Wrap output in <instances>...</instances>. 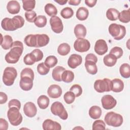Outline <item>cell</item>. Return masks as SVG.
Listing matches in <instances>:
<instances>
[{
	"label": "cell",
	"instance_id": "obj_1",
	"mask_svg": "<svg viewBox=\"0 0 130 130\" xmlns=\"http://www.w3.org/2000/svg\"><path fill=\"white\" fill-rule=\"evenodd\" d=\"M23 51V45L21 42L16 41L13 42L10 51L5 55V60L8 63H17Z\"/></svg>",
	"mask_w": 130,
	"mask_h": 130
},
{
	"label": "cell",
	"instance_id": "obj_2",
	"mask_svg": "<svg viewBox=\"0 0 130 130\" xmlns=\"http://www.w3.org/2000/svg\"><path fill=\"white\" fill-rule=\"evenodd\" d=\"M24 24L23 18L20 15L14 16L12 18L6 17L1 22L2 27L6 31H14L22 27Z\"/></svg>",
	"mask_w": 130,
	"mask_h": 130
},
{
	"label": "cell",
	"instance_id": "obj_3",
	"mask_svg": "<svg viewBox=\"0 0 130 130\" xmlns=\"http://www.w3.org/2000/svg\"><path fill=\"white\" fill-rule=\"evenodd\" d=\"M108 31L112 37L118 41L122 39L126 35L125 26L116 23L111 24L109 26Z\"/></svg>",
	"mask_w": 130,
	"mask_h": 130
},
{
	"label": "cell",
	"instance_id": "obj_4",
	"mask_svg": "<svg viewBox=\"0 0 130 130\" xmlns=\"http://www.w3.org/2000/svg\"><path fill=\"white\" fill-rule=\"evenodd\" d=\"M104 120L108 125L113 127L121 126L123 121L122 115L112 111L108 112L106 114Z\"/></svg>",
	"mask_w": 130,
	"mask_h": 130
},
{
	"label": "cell",
	"instance_id": "obj_5",
	"mask_svg": "<svg viewBox=\"0 0 130 130\" xmlns=\"http://www.w3.org/2000/svg\"><path fill=\"white\" fill-rule=\"evenodd\" d=\"M17 76L16 69L12 67H8L4 70L3 75V81L6 86H10L14 83V80Z\"/></svg>",
	"mask_w": 130,
	"mask_h": 130
},
{
	"label": "cell",
	"instance_id": "obj_6",
	"mask_svg": "<svg viewBox=\"0 0 130 130\" xmlns=\"http://www.w3.org/2000/svg\"><path fill=\"white\" fill-rule=\"evenodd\" d=\"M7 116L9 122L13 126H18L22 121V116L17 107L10 108L7 112Z\"/></svg>",
	"mask_w": 130,
	"mask_h": 130
},
{
	"label": "cell",
	"instance_id": "obj_7",
	"mask_svg": "<svg viewBox=\"0 0 130 130\" xmlns=\"http://www.w3.org/2000/svg\"><path fill=\"white\" fill-rule=\"evenodd\" d=\"M94 88L96 91L99 93L111 91L112 81L108 78L96 80L94 83Z\"/></svg>",
	"mask_w": 130,
	"mask_h": 130
},
{
	"label": "cell",
	"instance_id": "obj_8",
	"mask_svg": "<svg viewBox=\"0 0 130 130\" xmlns=\"http://www.w3.org/2000/svg\"><path fill=\"white\" fill-rule=\"evenodd\" d=\"M52 113L56 116H58L62 120H66L68 117V114L63 104L59 102H54L50 108Z\"/></svg>",
	"mask_w": 130,
	"mask_h": 130
},
{
	"label": "cell",
	"instance_id": "obj_9",
	"mask_svg": "<svg viewBox=\"0 0 130 130\" xmlns=\"http://www.w3.org/2000/svg\"><path fill=\"white\" fill-rule=\"evenodd\" d=\"M90 47L89 41L84 38H78L74 42V48L79 52H84L88 51Z\"/></svg>",
	"mask_w": 130,
	"mask_h": 130
},
{
	"label": "cell",
	"instance_id": "obj_10",
	"mask_svg": "<svg viewBox=\"0 0 130 130\" xmlns=\"http://www.w3.org/2000/svg\"><path fill=\"white\" fill-rule=\"evenodd\" d=\"M50 24L51 29L56 34L61 33L63 29L62 22L60 18L56 16H52L50 19Z\"/></svg>",
	"mask_w": 130,
	"mask_h": 130
},
{
	"label": "cell",
	"instance_id": "obj_11",
	"mask_svg": "<svg viewBox=\"0 0 130 130\" xmlns=\"http://www.w3.org/2000/svg\"><path fill=\"white\" fill-rule=\"evenodd\" d=\"M102 107L106 110H110L115 107L117 104L116 100L111 95L106 94L101 99Z\"/></svg>",
	"mask_w": 130,
	"mask_h": 130
},
{
	"label": "cell",
	"instance_id": "obj_12",
	"mask_svg": "<svg viewBox=\"0 0 130 130\" xmlns=\"http://www.w3.org/2000/svg\"><path fill=\"white\" fill-rule=\"evenodd\" d=\"M94 49L96 54L103 55L107 52L108 47L106 41L103 39H99L96 41Z\"/></svg>",
	"mask_w": 130,
	"mask_h": 130
},
{
	"label": "cell",
	"instance_id": "obj_13",
	"mask_svg": "<svg viewBox=\"0 0 130 130\" xmlns=\"http://www.w3.org/2000/svg\"><path fill=\"white\" fill-rule=\"evenodd\" d=\"M23 112L28 117H33L36 116L37 109L35 104L31 102L26 103L23 106Z\"/></svg>",
	"mask_w": 130,
	"mask_h": 130
},
{
	"label": "cell",
	"instance_id": "obj_14",
	"mask_svg": "<svg viewBox=\"0 0 130 130\" xmlns=\"http://www.w3.org/2000/svg\"><path fill=\"white\" fill-rule=\"evenodd\" d=\"M62 91L61 87L57 84L51 85L48 88L47 94L49 96L53 99H57L59 98Z\"/></svg>",
	"mask_w": 130,
	"mask_h": 130
},
{
	"label": "cell",
	"instance_id": "obj_15",
	"mask_svg": "<svg viewBox=\"0 0 130 130\" xmlns=\"http://www.w3.org/2000/svg\"><path fill=\"white\" fill-rule=\"evenodd\" d=\"M82 62V58L81 55L77 54H73L68 60V64L71 69H75Z\"/></svg>",
	"mask_w": 130,
	"mask_h": 130
},
{
	"label": "cell",
	"instance_id": "obj_16",
	"mask_svg": "<svg viewBox=\"0 0 130 130\" xmlns=\"http://www.w3.org/2000/svg\"><path fill=\"white\" fill-rule=\"evenodd\" d=\"M42 127L44 130H60L61 129V126L59 123L50 119H46L43 122Z\"/></svg>",
	"mask_w": 130,
	"mask_h": 130
},
{
	"label": "cell",
	"instance_id": "obj_17",
	"mask_svg": "<svg viewBox=\"0 0 130 130\" xmlns=\"http://www.w3.org/2000/svg\"><path fill=\"white\" fill-rule=\"evenodd\" d=\"M33 80L28 77H21L19 82V86L23 90H30L33 86Z\"/></svg>",
	"mask_w": 130,
	"mask_h": 130
},
{
	"label": "cell",
	"instance_id": "obj_18",
	"mask_svg": "<svg viewBox=\"0 0 130 130\" xmlns=\"http://www.w3.org/2000/svg\"><path fill=\"white\" fill-rule=\"evenodd\" d=\"M36 47H42L46 46L49 42V37L46 34H36Z\"/></svg>",
	"mask_w": 130,
	"mask_h": 130
},
{
	"label": "cell",
	"instance_id": "obj_19",
	"mask_svg": "<svg viewBox=\"0 0 130 130\" xmlns=\"http://www.w3.org/2000/svg\"><path fill=\"white\" fill-rule=\"evenodd\" d=\"M7 9L8 12L11 14H16L19 12L20 6L16 1H10L7 5Z\"/></svg>",
	"mask_w": 130,
	"mask_h": 130
},
{
	"label": "cell",
	"instance_id": "obj_20",
	"mask_svg": "<svg viewBox=\"0 0 130 130\" xmlns=\"http://www.w3.org/2000/svg\"><path fill=\"white\" fill-rule=\"evenodd\" d=\"M13 39L10 35H5L3 37L1 34V45L4 50L11 49L13 44Z\"/></svg>",
	"mask_w": 130,
	"mask_h": 130
},
{
	"label": "cell",
	"instance_id": "obj_21",
	"mask_svg": "<svg viewBox=\"0 0 130 130\" xmlns=\"http://www.w3.org/2000/svg\"><path fill=\"white\" fill-rule=\"evenodd\" d=\"M112 89L111 91L114 92H120L122 91L124 88L123 82L120 79L115 78L111 80Z\"/></svg>",
	"mask_w": 130,
	"mask_h": 130
},
{
	"label": "cell",
	"instance_id": "obj_22",
	"mask_svg": "<svg viewBox=\"0 0 130 130\" xmlns=\"http://www.w3.org/2000/svg\"><path fill=\"white\" fill-rule=\"evenodd\" d=\"M86 28L81 24L76 25L74 28V34L77 38H84L86 35Z\"/></svg>",
	"mask_w": 130,
	"mask_h": 130
},
{
	"label": "cell",
	"instance_id": "obj_23",
	"mask_svg": "<svg viewBox=\"0 0 130 130\" xmlns=\"http://www.w3.org/2000/svg\"><path fill=\"white\" fill-rule=\"evenodd\" d=\"M66 70L65 68L61 66L56 67L52 71V76L53 79L58 82L62 81L61 75L63 72Z\"/></svg>",
	"mask_w": 130,
	"mask_h": 130
},
{
	"label": "cell",
	"instance_id": "obj_24",
	"mask_svg": "<svg viewBox=\"0 0 130 130\" xmlns=\"http://www.w3.org/2000/svg\"><path fill=\"white\" fill-rule=\"evenodd\" d=\"M102 110L101 108L98 106H93L90 107L89 110V116L94 119H99L102 115Z\"/></svg>",
	"mask_w": 130,
	"mask_h": 130
},
{
	"label": "cell",
	"instance_id": "obj_25",
	"mask_svg": "<svg viewBox=\"0 0 130 130\" xmlns=\"http://www.w3.org/2000/svg\"><path fill=\"white\" fill-rule=\"evenodd\" d=\"M88 15L89 11L88 9L83 7L79 8L76 12V17L80 21L85 20L88 18Z\"/></svg>",
	"mask_w": 130,
	"mask_h": 130
},
{
	"label": "cell",
	"instance_id": "obj_26",
	"mask_svg": "<svg viewBox=\"0 0 130 130\" xmlns=\"http://www.w3.org/2000/svg\"><path fill=\"white\" fill-rule=\"evenodd\" d=\"M85 67L87 72L91 75H95L98 72L96 63L90 60H85Z\"/></svg>",
	"mask_w": 130,
	"mask_h": 130
},
{
	"label": "cell",
	"instance_id": "obj_27",
	"mask_svg": "<svg viewBox=\"0 0 130 130\" xmlns=\"http://www.w3.org/2000/svg\"><path fill=\"white\" fill-rule=\"evenodd\" d=\"M117 58L116 57L115 55L109 53L104 57L103 62L105 65L107 67H111L114 66L116 62Z\"/></svg>",
	"mask_w": 130,
	"mask_h": 130
},
{
	"label": "cell",
	"instance_id": "obj_28",
	"mask_svg": "<svg viewBox=\"0 0 130 130\" xmlns=\"http://www.w3.org/2000/svg\"><path fill=\"white\" fill-rule=\"evenodd\" d=\"M37 103L40 109H45L48 107L49 104V98L45 95H41L38 98Z\"/></svg>",
	"mask_w": 130,
	"mask_h": 130
},
{
	"label": "cell",
	"instance_id": "obj_29",
	"mask_svg": "<svg viewBox=\"0 0 130 130\" xmlns=\"http://www.w3.org/2000/svg\"><path fill=\"white\" fill-rule=\"evenodd\" d=\"M119 12L116 9L110 8L106 12L107 18L111 21H115L118 19Z\"/></svg>",
	"mask_w": 130,
	"mask_h": 130
},
{
	"label": "cell",
	"instance_id": "obj_30",
	"mask_svg": "<svg viewBox=\"0 0 130 130\" xmlns=\"http://www.w3.org/2000/svg\"><path fill=\"white\" fill-rule=\"evenodd\" d=\"M71 50L70 46L66 43H63L60 44L57 48L58 53L62 56H65L68 55Z\"/></svg>",
	"mask_w": 130,
	"mask_h": 130
},
{
	"label": "cell",
	"instance_id": "obj_31",
	"mask_svg": "<svg viewBox=\"0 0 130 130\" xmlns=\"http://www.w3.org/2000/svg\"><path fill=\"white\" fill-rule=\"evenodd\" d=\"M119 72L123 78H128L130 77V66L129 64L127 63L122 64L119 68Z\"/></svg>",
	"mask_w": 130,
	"mask_h": 130
},
{
	"label": "cell",
	"instance_id": "obj_32",
	"mask_svg": "<svg viewBox=\"0 0 130 130\" xmlns=\"http://www.w3.org/2000/svg\"><path fill=\"white\" fill-rule=\"evenodd\" d=\"M119 20L124 23H128L130 21V10L129 9L127 10H124L119 13Z\"/></svg>",
	"mask_w": 130,
	"mask_h": 130
},
{
	"label": "cell",
	"instance_id": "obj_33",
	"mask_svg": "<svg viewBox=\"0 0 130 130\" xmlns=\"http://www.w3.org/2000/svg\"><path fill=\"white\" fill-rule=\"evenodd\" d=\"M74 73L70 70H65L61 75L62 81L66 83H70L74 79Z\"/></svg>",
	"mask_w": 130,
	"mask_h": 130
},
{
	"label": "cell",
	"instance_id": "obj_34",
	"mask_svg": "<svg viewBox=\"0 0 130 130\" xmlns=\"http://www.w3.org/2000/svg\"><path fill=\"white\" fill-rule=\"evenodd\" d=\"M44 10L46 13L50 17L56 16L57 14V10L56 8L54 5L51 3L47 4L45 6Z\"/></svg>",
	"mask_w": 130,
	"mask_h": 130
},
{
	"label": "cell",
	"instance_id": "obj_35",
	"mask_svg": "<svg viewBox=\"0 0 130 130\" xmlns=\"http://www.w3.org/2000/svg\"><path fill=\"white\" fill-rule=\"evenodd\" d=\"M25 44L28 47H36V35L30 34L27 35L24 40Z\"/></svg>",
	"mask_w": 130,
	"mask_h": 130
},
{
	"label": "cell",
	"instance_id": "obj_36",
	"mask_svg": "<svg viewBox=\"0 0 130 130\" xmlns=\"http://www.w3.org/2000/svg\"><path fill=\"white\" fill-rule=\"evenodd\" d=\"M22 2L23 8L26 12L32 11L36 6V1L35 0H24Z\"/></svg>",
	"mask_w": 130,
	"mask_h": 130
},
{
	"label": "cell",
	"instance_id": "obj_37",
	"mask_svg": "<svg viewBox=\"0 0 130 130\" xmlns=\"http://www.w3.org/2000/svg\"><path fill=\"white\" fill-rule=\"evenodd\" d=\"M34 22L37 27H44L47 24V18L44 15H39L36 17Z\"/></svg>",
	"mask_w": 130,
	"mask_h": 130
},
{
	"label": "cell",
	"instance_id": "obj_38",
	"mask_svg": "<svg viewBox=\"0 0 130 130\" xmlns=\"http://www.w3.org/2000/svg\"><path fill=\"white\" fill-rule=\"evenodd\" d=\"M57 59L54 55H50L47 57L46 58L44 63L49 68H51L55 66L57 63Z\"/></svg>",
	"mask_w": 130,
	"mask_h": 130
},
{
	"label": "cell",
	"instance_id": "obj_39",
	"mask_svg": "<svg viewBox=\"0 0 130 130\" xmlns=\"http://www.w3.org/2000/svg\"><path fill=\"white\" fill-rule=\"evenodd\" d=\"M61 17L64 19H69L74 15V11L71 8L65 7L60 12Z\"/></svg>",
	"mask_w": 130,
	"mask_h": 130
},
{
	"label": "cell",
	"instance_id": "obj_40",
	"mask_svg": "<svg viewBox=\"0 0 130 130\" xmlns=\"http://www.w3.org/2000/svg\"><path fill=\"white\" fill-rule=\"evenodd\" d=\"M75 95L71 91L66 92L63 95V99L65 102L68 104L73 103L75 100Z\"/></svg>",
	"mask_w": 130,
	"mask_h": 130
},
{
	"label": "cell",
	"instance_id": "obj_41",
	"mask_svg": "<svg viewBox=\"0 0 130 130\" xmlns=\"http://www.w3.org/2000/svg\"><path fill=\"white\" fill-rule=\"evenodd\" d=\"M50 71V68L47 67L44 62L39 63L37 66V71L39 74L41 75H47Z\"/></svg>",
	"mask_w": 130,
	"mask_h": 130
},
{
	"label": "cell",
	"instance_id": "obj_42",
	"mask_svg": "<svg viewBox=\"0 0 130 130\" xmlns=\"http://www.w3.org/2000/svg\"><path fill=\"white\" fill-rule=\"evenodd\" d=\"M23 61L25 64L31 66L36 62V60L34 55L30 52L25 55L23 58Z\"/></svg>",
	"mask_w": 130,
	"mask_h": 130
},
{
	"label": "cell",
	"instance_id": "obj_43",
	"mask_svg": "<svg viewBox=\"0 0 130 130\" xmlns=\"http://www.w3.org/2000/svg\"><path fill=\"white\" fill-rule=\"evenodd\" d=\"M28 77L34 80L35 77L34 72L30 68H25L22 70L20 73V77Z\"/></svg>",
	"mask_w": 130,
	"mask_h": 130
},
{
	"label": "cell",
	"instance_id": "obj_44",
	"mask_svg": "<svg viewBox=\"0 0 130 130\" xmlns=\"http://www.w3.org/2000/svg\"><path fill=\"white\" fill-rule=\"evenodd\" d=\"M105 128H106L105 123L102 120H96L94 121L92 124V129L93 130L105 129Z\"/></svg>",
	"mask_w": 130,
	"mask_h": 130
},
{
	"label": "cell",
	"instance_id": "obj_45",
	"mask_svg": "<svg viewBox=\"0 0 130 130\" xmlns=\"http://www.w3.org/2000/svg\"><path fill=\"white\" fill-rule=\"evenodd\" d=\"M70 91L73 92L75 95L76 97H78L82 93V89L80 85L79 84H74L71 86Z\"/></svg>",
	"mask_w": 130,
	"mask_h": 130
},
{
	"label": "cell",
	"instance_id": "obj_46",
	"mask_svg": "<svg viewBox=\"0 0 130 130\" xmlns=\"http://www.w3.org/2000/svg\"><path fill=\"white\" fill-rule=\"evenodd\" d=\"M123 50L121 48L117 46H115L111 49L109 53L112 54L116 56V57L118 59L120 58L123 55Z\"/></svg>",
	"mask_w": 130,
	"mask_h": 130
},
{
	"label": "cell",
	"instance_id": "obj_47",
	"mask_svg": "<svg viewBox=\"0 0 130 130\" xmlns=\"http://www.w3.org/2000/svg\"><path fill=\"white\" fill-rule=\"evenodd\" d=\"M24 15L26 20L29 22H34L37 17V14L34 11L26 12Z\"/></svg>",
	"mask_w": 130,
	"mask_h": 130
},
{
	"label": "cell",
	"instance_id": "obj_48",
	"mask_svg": "<svg viewBox=\"0 0 130 130\" xmlns=\"http://www.w3.org/2000/svg\"><path fill=\"white\" fill-rule=\"evenodd\" d=\"M31 53L35 56L36 60V62L41 60L43 58V53L41 50L39 49H34L31 52Z\"/></svg>",
	"mask_w": 130,
	"mask_h": 130
},
{
	"label": "cell",
	"instance_id": "obj_49",
	"mask_svg": "<svg viewBox=\"0 0 130 130\" xmlns=\"http://www.w3.org/2000/svg\"><path fill=\"white\" fill-rule=\"evenodd\" d=\"M12 107H17L18 109L20 110V109L21 108L20 102L17 99L11 100L8 103V107H9V108H10Z\"/></svg>",
	"mask_w": 130,
	"mask_h": 130
},
{
	"label": "cell",
	"instance_id": "obj_50",
	"mask_svg": "<svg viewBox=\"0 0 130 130\" xmlns=\"http://www.w3.org/2000/svg\"><path fill=\"white\" fill-rule=\"evenodd\" d=\"M8 123L5 119L1 118L0 119V129L3 130H7L8 128Z\"/></svg>",
	"mask_w": 130,
	"mask_h": 130
},
{
	"label": "cell",
	"instance_id": "obj_51",
	"mask_svg": "<svg viewBox=\"0 0 130 130\" xmlns=\"http://www.w3.org/2000/svg\"><path fill=\"white\" fill-rule=\"evenodd\" d=\"M85 60L92 61L96 63L98 62V58L94 54L89 53L86 56Z\"/></svg>",
	"mask_w": 130,
	"mask_h": 130
},
{
	"label": "cell",
	"instance_id": "obj_52",
	"mask_svg": "<svg viewBox=\"0 0 130 130\" xmlns=\"http://www.w3.org/2000/svg\"><path fill=\"white\" fill-rule=\"evenodd\" d=\"M8 100V96L7 95L3 92H0V104H3L4 103H6Z\"/></svg>",
	"mask_w": 130,
	"mask_h": 130
},
{
	"label": "cell",
	"instance_id": "obj_53",
	"mask_svg": "<svg viewBox=\"0 0 130 130\" xmlns=\"http://www.w3.org/2000/svg\"><path fill=\"white\" fill-rule=\"evenodd\" d=\"M96 2H97L96 0H85V4L90 8H92L94 7L95 5Z\"/></svg>",
	"mask_w": 130,
	"mask_h": 130
},
{
	"label": "cell",
	"instance_id": "obj_54",
	"mask_svg": "<svg viewBox=\"0 0 130 130\" xmlns=\"http://www.w3.org/2000/svg\"><path fill=\"white\" fill-rule=\"evenodd\" d=\"M81 2L80 0H70L68 1L69 4L73 6H78Z\"/></svg>",
	"mask_w": 130,
	"mask_h": 130
},
{
	"label": "cell",
	"instance_id": "obj_55",
	"mask_svg": "<svg viewBox=\"0 0 130 130\" xmlns=\"http://www.w3.org/2000/svg\"><path fill=\"white\" fill-rule=\"evenodd\" d=\"M54 2L59 4L60 5H64L68 2V1L67 0H57V1L54 0Z\"/></svg>",
	"mask_w": 130,
	"mask_h": 130
}]
</instances>
